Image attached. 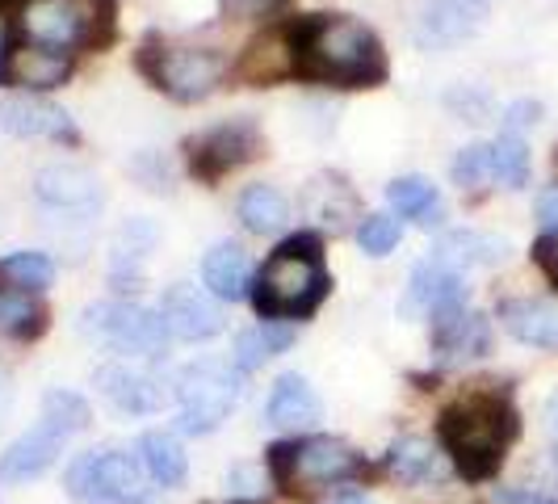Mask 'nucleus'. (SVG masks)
I'll return each instance as SVG.
<instances>
[{"instance_id": "f257e3e1", "label": "nucleus", "mask_w": 558, "mask_h": 504, "mask_svg": "<svg viewBox=\"0 0 558 504\" xmlns=\"http://www.w3.org/2000/svg\"><path fill=\"white\" fill-rule=\"evenodd\" d=\"M294 72L328 84H378L387 76V56L378 34L344 13H311L290 29Z\"/></svg>"}, {"instance_id": "f03ea898", "label": "nucleus", "mask_w": 558, "mask_h": 504, "mask_svg": "<svg viewBox=\"0 0 558 504\" xmlns=\"http://www.w3.org/2000/svg\"><path fill=\"white\" fill-rule=\"evenodd\" d=\"M441 446L466 479H492L504 449L517 437V412L500 395H471L441 412Z\"/></svg>"}, {"instance_id": "7ed1b4c3", "label": "nucleus", "mask_w": 558, "mask_h": 504, "mask_svg": "<svg viewBox=\"0 0 558 504\" xmlns=\"http://www.w3.org/2000/svg\"><path fill=\"white\" fill-rule=\"evenodd\" d=\"M324 295H328V269L315 236H290L286 244H278L252 286V303L265 320L311 315Z\"/></svg>"}, {"instance_id": "20e7f679", "label": "nucleus", "mask_w": 558, "mask_h": 504, "mask_svg": "<svg viewBox=\"0 0 558 504\" xmlns=\"http://www.w3.org/2000/svg\"><path fill=\"white\" fill-rule=\"evenodd\" d=\"M17 29L26 43L51 51L101 47L113 34V0H26Z\"/></svg>"}, {"instance_id": "39448f33", "label": "nucleus", "mask_w": 558, "mask_h": 504, "mask_svg": "<svg viewBox=\"0 0 558 504\" xmlns=\"http://www.w3.org/2000/svg\"><path fill=\"white\" fill-rule=\"evenodd\" d=\"M269 471L278 479L286 492H299L303 488H324V483H340V479H353L362 471V458L344 442L336 437H311V442H281L269 454Z\"/></svg>"}, {"instance_id": "423d86ee", "label": "nucleus", "mask_w": 558, "mask_h": 504, "mask_svg": "<svg viewBox=\"0 0 558 504\" xmlns=\"http://www.w3.org/2000/svg\"><path fill=\"white\" fill-rule=\"evenodd\" d=\"M81 328L88 336H97L101 345H110L113 353H131V358H151L168 340L165 315L143 308V303H126V299L84 308Z\"/></svg>"}, {"instance_id": "0eeeda50", "label": "nucleus", "mask_w": 558, "mask_h": 504, "mask_svg": "<svg viewBox=\"0 0 558 504\" xmlns=\"http://www.w3.org/2000/svg\"><path fill=\"white\" fill-rule=\"evenodd\" d=\"M143 72L177 101L210 97L227 76V59L215 47H151L143 56Z\"/></svg>"}, {"instance_id": "6e6552de", "label": "nucleus", "mask_w": 558, "mask_h": 504, "mask_svg": "<svg viewBox=\"0 0 558 504\" xmlns=\"http://www.w3.org/2000/svg\"><path fill=\"white\" fill-rule=\"evenodd\" d=\"M68 492L81 504H140L143 463L122 449H93L68 467Z\"/></svg>"}, {"instance_id": "1a4fd4ad", "label": "nucleus", "mask_w": 558, "mask_h": 504, "mask_svg": "<svg viewBox=\"0 0 558 504\" xmlns=\"http://www.w3.org/2000/svg\"><path fill=\"white\" fill-rule=\"evenodd\" d=\"M177 399H181V429L215 433L231 417L235 399H240V379L231 374V365L206 358V362H194L181 370Z\"/></svg>"}, {"instance_id": "9d476101", "label": "nucleus", "mask_w": 558, "mask_h": 504, "mask_svg": "<svg viewBox=\"0 0 558 504\" xmlns=\"http://www.w3.org/2000/svg\"><path fill=\"white\" fill-rule=\"evenodd\" d=\"M190 152V165L202 181H219L231 168H244L248 160H256L265 152V135L256 131L252 118H235V122H223V127H210L194 140L185 143Z\"/></svg>"}, {"instance_id": "9b49d317", "label": "nucleus", "mask_w": 558, "mask_h": 504, "mask_svg": "<svg viewBox=\"0 0 558 504\" xmlns=\"http://www.w3.org/2000/svg\"><path fill=\"white\" fill-rule=\"evenodd\" d=\"M160 315H165L168 336H177V340H210V336L223 333L219 299L210 290H202V286H190V281L168 286Z\"/></svg>"}, {"instance_id": "f8f14e48", "label": "nucleus", "mask_w": 558, "mask_h": 504, "mask_svg": "<svg viewBox=\"0 0 558 504\" xmlns=\"http://www.w3.org/2000/svg\"><path fill=\"white\" fill-rule=\"evenodd\" d=\"M453 308H466V286H462V274L449 269L446 261L428 256L420 261L412 281H408V299H403V315H446Z\"/></svg>"}, {"instance_id": "ddd939ff", "label": "nucleus", "mask_w": 558, "mask_h": 504, "mask_svg": "<svg viewBox=\"0 0 558 504\" xmlns=\"http://www.w3.org/2000/svg\"><path fill=\"white\" fill-rule=\"evenodd\" d=\"M72 76V59L38 43H17L0 59V84L26 88V93H47Z\"/></svg>"}, {"instance_id": "4468645a", "label": "nucleus", "mask_w": 558, "mask_h": 504, "mask_svg": "<svg viewBox=\"0 0 558 504\" xmlns=\"http://www.w3.org/2000/svg\"><path fill=\"white\" fill-rule=\"evenodd\" d=\"M97 387L101 395L110 399L113 408H122V412H160L172 392H168V383L160 374H151V370H135V365H122V362H110L97 370Z\"/></svg>"}, {"instance_id": "2eb2a0df", "label": "nucleus", "mask_w": 558, "mask_h": 504, "mask_svg": "<svg viewBox=\"0 0 558 504\" xmlns=\"http://www.w3.org/2000/svg\"><path fill=\"white\" fill-rule=\"evenodd\" d=\"M0 131L4 135H22V140H76L72 118L59 106H51L47 97H38V93H22V97L0 101Z\"/></svg>"}, {"instance_id": "dca6fc26", "label": "nucleus", "mask_w": 558, "mask_h": 504, "mask_svg": "<svg viewBox=\"0 0 558 504\" xmlns=\"http://www.w3.org/2000/svg\"><path fill=\"white\" fill-rule=\"evenodd\" d=\"M487 22V0H433L420 13L416 43L420 47H453L471 38Z\"/></svg>"}, {"instance_id": "f3484780", "label": "nucleus", "mask_w": 558, "mask_h": 504, "mask_svg": "<svg viewBox=\"0 0 558 504\" xmlns=\"http://www.w3.org/2000/svg\"><path fill=\"white\" fill-rule=\"evenodd\" d=\"M63 449V433L56 424L38 420L29 433H22L13 446L0 454V483H26V479H38Z\"/></svg>"}, {"instance_id": "a211bd4d", "label": "nucleus", "mask_w": 558, "mask_h": 504, "mask_svg": "<svg viewBox=\"0 0 558 504\" xmlns=\"http://www.w3.org/2000/svg\"><path fill=\"white\" fill-rule=\"evenodd\" d=\"M299 206H303L307 219H315L319 227H332V231H344L353 219H362V197H357V190L344 177H336V172L311 177Z\"/></svg>"}, {"instance_id": "6ab92c4d", "label": "nucleus", "mask_w": 558, "mask_h": 504, "mask_svg": "<svg viewBox=\"0 0 558 504\" xmlns=\"http://www.w3.org/2000/svg\"><path fill=\"white\" fill-rule=\"evenodd\" d=\"M34 194L47 206H63V211H84L93 202H101V185L84 165H47L34 177Z\"/></svg>"}, {"instance_id": "aec40b11", "label": "nucleus", "mask_w": 558, "mask_h": 504, "mask_svg": "<svg viewBox=\"0 0 558 504\" xmlns=\"http://www.w3.org/2000/svg\"><path fill=\"white\" fill-rule=\"evenodd\" d=\"M487 340H492V333H487V320H483L478 311L453 308L433 320V349H437L446 362L487 353Z\"/></svg>"}, {"instance_id": "412c9836", "label": "nucleus", "mask_w": 558, "mask_h": 504, "mask_svg": "<svg viewBox=\"0 0 558 504\" xmlns=\"http://www.w3.org/2000/svg\"><path fill=\"white\" fill-rule=\"evenodd\" d=\"M202 281H206V290H210L215 299H223V303L244 299L252 286L248 252L240 249V244H231V240H219L215 249L202 256Z\"/></svg>"}, {"instance_id": "4be33fe9", "label": "nucleus", "mask_w": 558, "mask_h": 504, "mask_svg": "<svg viewBox=\"0 0 558 504\" xmlns=\"http://www.w3.org/2000/svg\"><path fill=\"white\" fill-rule=\"evenodd\" d=\"M500 320L517 340L558 349V299H508L500 303Z\"/></svg>"}, {"instance_id": "5701e85b", "label": "nucleus", "mask_w": 558, "mask_h": 504, "mask_svg": "<svg viewBox=\"0 0 558 504\" xmlns=\"http://www.w3.org/2000/svg\"><path fill=\"white\" fill-rule=\"evenodd\" d=\"M319 395L303 374H281L265 404V420L278 429H311L319 420Z\"/></svg>"}, {"instance_id": "b1692460", "label": "nucleus", "mask_w": 558, "mask_h": 504, "mask_svg": "<svg viewBox=\"0 0 558 504\" xmlns=\"http://www.w3.org/2000/svg\"><path fill=\"white\" fill-rule=\"evenodd\" d=\"M508 252L512 244L496 236V231H475V227H466V231H449L441 236V244H437V261H446L449 269H471V265H500L508 261Z\"/></svg>"}, {"instance_id": "393cba45", "label": "nucleus", "mask_w": 558, "mask_h": 504, "mask_svg": "<svg viewBox=\"0 0 558 504\" xmlns=\"http://www.w3.org/2000/svg\"><path fill=\"white\" fill-rule=\"evenodd\" d=\"M387 197H391V206L403 215V219H412L420 227H441L446 224V202L437 194V185L428 181V177H395L391 185H387Z\"/></svg>"}, {"instance_id": "a878e982", "label": "nucleus", "mask_w": 558, "mask_h": 504, "mask_svg": "<svg viewBox=\"0 0 558 504\" xmlns=\"http://www.w3.org/2000/svg\"><path fill=\"white\" fill-rule=\"evenodd\" d=\"M235 215H240V224L248 227L252 236H269V231L286 227L290 202H286V194L274 190V185H248V190L240 194V202H235Z\"/></svg>"}, {"instance_id": "bb28decb", "label": "nucleus", "mask_w": 558, "mask_h": 504, "mask_svg": "<svg viewBox=\"0 0 558 504\" xmlns=\"http://www.w3.org/2000/svg\"><path fill=\"white\" fill-rule=\"evenodd\" d=\"M290 345H294V328L265 320V324L244 328V333L235 336V353H231V362H235V370H256V365H265L269 358L286 353Z\"/></svg>"}, {"instance_id": "cd10ccee", "label": "nucleus", "mask_w": 558, "mask_h": 504, "mask_svg": "<svg viewBox=\"0 0 558 504\" xmlns=\"http://www.w3.org/2000/svg\"><path fill=\"white\" fill-rule=\"evenodd\" d=\"M47 328V308L38 303V295L29 290H17V286H0V336H38Z\"/></svg>"}, {"instance_id": "c85d7f7f", "label": "nucleus", "mask_w": 558, "mask_h": 504, "mask_svg": "<svg viewBox=\"0 0 558 504\" xmlns=\"http://www.w3.org/2000/svg\"><path fill=\"white\" fill-rule=\"evenodd\" d=\"M387 471L403 483H428V479H441V454L424 437H399L387 454Z\"/></svg>"}, {"instance_id": "c756f323", "label": "nucleus", "mask_w": 558, "mask_h": 504, "mask_svg": "<svg viewBox=\"0 0 558 504\" xmlns=\"http://www.w3.org/2000/svg\"><path fill=\"white\" fill-rule=\"evenodd\" d=\"M140 463H143V471L156 479V483H165V488L181 483V479H185V467H190L185 449H181V442H177L172 433H143Z\"/></svg>"}, {"instance_id": "7c9ffc66", "label": "nucleus", "mask_w": 558, "mask_h": 504, "mask_svg": "<svg viewBox=\"0 0 558 504\" xmlns=\"http://www.w3.org/2000/svg\"><path fill=\"white\" fill-rule=\"evenodd\" d=\"M286 72H294V47L290 34H265L248 47L244 59V76L248 81H278Z\"/></svg>"}, {"instance_id": "2f4dec72", "label": "nucleus", "mask_w": 558, "mask_h": 504, "mask_svg": "<svg viewBox=\"0 0 558 504\" xmlns=\"http://www.w3.org/2000/svg\"><path fill=\"white\" fill-rule=\"evenodd\" d=\"M51 278H56V265L43 252H13V256L0 261V281H9L17 290H29V295L47 290Z\"/></svg>"}, {"instance_id": "473e14b6", "label": "nucleus", "mask_w": 558, "mask_h": 504, "mask_svg": "<svg viewBox=\"0 0 558 504\" xmlns=\"http://www.w3.org/2000/svg\"><path fill=\"white\" fill-rule=\"evenodd\" d=\"M492 168H496V177L508 190H521L530 181V147H525V140L504 131L500 140L492 143Z\"/></svg>"}, {"instance_id": "72a5a7b5", "label": "nucleus", "mask_w": 558, "mask_h": 504, "mask_svg": "<svg viewBox=\"0 0 558 504\" xmlns=\"http://www.w3.org/2000/svg\"><path fill=\"white\" fill-rule=\"evenodd\" d=\"M43 420L56 424L63 437H72V433H81L84 424H88V404L72 392H51L43 399Z\"/></svg>"}, {"instance_id": "f704fd0d", "label": "nucleus", "mask_w": 558, "mask_h": 504, "mask_svg": "<svg viewBox=\"0 0 558 504\" xmlns=\"http://www.w3.org/2000/svg\"><path fill=\"white\" fill-rule=\"evenodd\" d=\"M449 172H453V185H462V190H475L487 177H496V168H492V143H466L453 156Z\"/></svg>"}, {"instance_id": "c9c22d12", "label": "nucleus", "mask_w": 558, "mask_h": 504, "mask_svg": "<svg viewBox=\"0 0 558 504\" xmlns=\"http://www.w3.org/2000/svg\"><path fill=\"white\" fill-rule=\"evenodd\" d=\"M399 236H403V227L395 215H365L362 227H357V244L369 256H387L399 244Z\"/></svg>"}, {"instance_id": "e433bc0d", "label": "nucleus", "mask_w": 558, "mask_h": 504, "mask_svg": "<svg viewBox=\"0 0 558 504\" xmlns=\"http://www.w3.org/2000/svg\"><path fill=\"white\" fill-rule=\"evenodd\" d=\"M278 4H281V0H219V9H223L227 17H235V22H256V17H269Z\"/></svg>"}, {"instance_id": "4c0bfd02", "label": "nucleus", "mask_w": 558, "mask_h": 504, "mask_svg": "<svg viewBox=\"0 0 558 504\" xmlns=\"http://www.w3.org/2000/svg\"><path fill=\"white\" fill-rule=\"evenodd\" d=\"M537 118H542V106H537V101H530V97H525V101H512V106L504 110V131H508V135H521V131H530Z\"/></svg>"}, {"instance_id": "58836bf2", "label": "nucleus", "mask_w": 558, "mask_h": 504, "mask_svg": "<svg viewBox=\"0 0 558 504\" xmlns=\"http://www.w3.org/2000/svg\"><path fill=\"white\" fill-rule=\"evenodd\" d=\"M537 224L546 227V236H558V185L542 190L537 197Z\"/></svg>"}, {"instance_id": "ea45409f", "label": "nucleus", "mask_w": 558, "mask_h": 504, "mask_svg": "<svg viewBox=\"0 0 558 504\" xmlns=\"http://www.w3.org/2000/svg\"><path fill=\"white\" fill-rule=\"evenodd\" d=\"M533 261L558 281V236H546V231H542V240L533 244Z\"/></svg>"}, {"instance_id": "a19ab883", "label": "nucleus", "mask_w": 558, "mask_h": 504, "mask_svg": "<svg viewBox=\"0 0 558 504\" xmlns=\"http://www.w3.org/2000/svg\"><path fill=\"white\" fill-rule=\"evenodd\" d=\"M500 504H558V496H550L546 488H504Z\"/></svg>"}, {"instance_id": "79ce46f5", "label": "nucleus", "mask_w": 558, "mask_h": 504, "mask_svg": "<svg viewBox=\"0 0 558 504\" xmlns=\"http://www.w3.org/2000/svg\"><path fill=\"white\" fill-rule=\"evenodd\" d=\"M449 106H453V110H462L466 118H471V122H483V110H487V97H483V93H475V97H466V88H453V93H449Z\"/></svg>"}, {"instance_id": "37998d69", "label": "nucleus", "mask_w": 558, "mask_h": 504, "mask_svg": "<svg viewBox=\"0 0 558 504\" xmlns=\"http://www.w3.org/2000/svg\"><path fill=\"white\" fill-rule=\"evenodd\" d=\"M336 504H369V501H365L362 492H349V496H340Z\"/></svg>"}, {"instance_id": "c03bdc74", "label": "nucleus", "mask_w": 558, "mask_h": 504, "mask_svg": "<svg viewBox=\"0 0 558 504\" xmlns=\"http://www.w3.org/2000/svg\"><path fill=\"white\" fill-rule=\"evenodd\" d=\"M550 429H555V437H558V399L550 404Z\"/></svg>"}, {"instance_id": "a18cd8bd", "label": "nucleus", "mask_w": 558, "mask_h": 504, "mask_svg": "<svg viewBox=\"0 0 558 504\" xmlns=\"http://www.w3.org/2000/svg\"><path fill=\"white\" fill-rule=\"evenodd\" d=\"M555 168H558V152H555Z\"/></svg>"}]
</instances>
